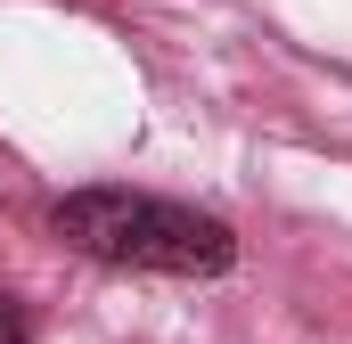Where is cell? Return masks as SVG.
I'll return each instance as SVG.
<instances>
[{
  "instance_id": "6da1fadb",
  "label": "cell",
  "mask_w": 352,
  "mask_h": 344,
  "mask_svg": "<svg viewBox=\"0 0 352 344\" xmlns=\"http://www.w3.org/2000/svg\"><path fill=\"white\" fill-rule=\"evenodd\" d=\"M58 238L82 246L90 262H115V270H164V279H221L238 262L230 222L173 205V197H148V189H74L58 205Z\"/></svg>"
},
{
  "instance_id": "7a4b0ae2",
  "label": "cell",
  "mask_w": 352,
  "mask_h": 344,
  "mask_svg": "<svg viewBox=\"0 0 352 344\" xmlns=\"http://www.w3.org/2000/svg\"><path fill=\"white\" fill-rule=\"evenodd\" d=\"M0 344H25V320H16V303L0 295Z\"/></svg>"
}]
</instances>
